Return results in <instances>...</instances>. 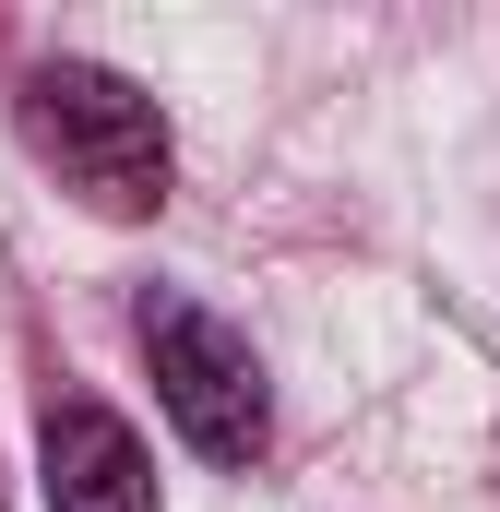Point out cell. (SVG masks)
Instances as JSON below:
<instances>
[{
	"label": "cell",
	"instance_id": "cell-2",
	"mask_svg": "<svg viewBox=\"0 0 500 512\" xmlns=\"http://www.w3.org/2000/svg\"><path fill=\"white\" fill-rule=\"evenodd\" d=\"M131 334H143V358H155V405H167V429L203 453V465H250L262 441H274V382H262V358H250L239 322H215L203 298H143L131 310Z\"/></svg>",
	"mask_w": 500,
	"mask_h": 512
},
{
	"label": "cell",
	"instance_id": "cell-1",
	"mask_svg": "<svg viewBox=\"0 0 500 512\" xmlns=\"http://www.w3.org/2000/svg\"><path fill=\"white\" fill-rule=\"evenodd\" d=\"M12 120H24V143H36L96 215H155L167 179H179L167 108H155L131 72H108V60H36L24 96H12Z\"/></svg>",
	"mask_w": 500,
	"mask_h": 512
},
{
	"label": "cell",
	"instance_id": "cell-3",
	"mask_svg": "<svg viewBox=\"0 0 500 512\" xmlns=\"http://www.w3.org/2000/svg\"><path fill=\"white\" fill-rule=\"evenodd\" d=\"M36 501L48 512H167L155 501V453L131 441V417L108 405H48V429H36Z\"/></svg>",
	"mask_w": 500,
	"mask_h": 512
}]
</instances>
